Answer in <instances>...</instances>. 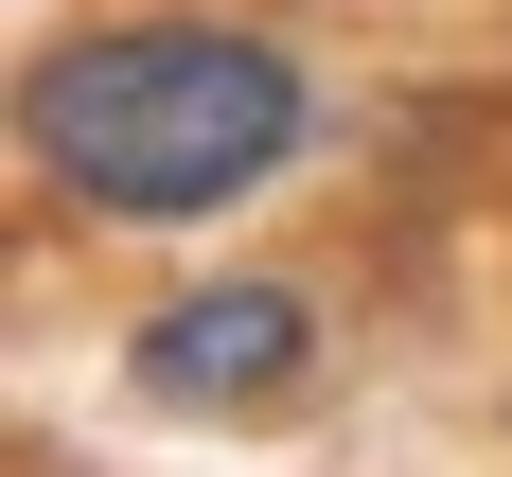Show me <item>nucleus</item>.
Segmentation results:
<instances>
[{
	"instance_id": "obj_2",
	"label": "nucleus",
	"mask_w": 512,
	"mask_h": 477,
	"mask_svg": "<svg viewBox=\"0 0 512 477\" xmlns=\"http://www.w3.org/2000/svg\"><path fill=\"white\" fill-rule=\"evenodd\" d=\"M301 371H318V301L301 283H177V301L124 336V389L177 407V424H248V407H283Z\"/></svg>"
},
{
	"instance_id": "obj_1",
	"label": "nucleus",
	"mask_w": 512,
	"mask_h": 477,
	"mask_svg": "<svg viewBox=\"0 0 512 477\" xmlns=\"http://www.w3.org/2000/svg\"><path fill=\"white\" fill-rule=\"evenodd\" d=\"M318 142V71L230 0H142L18 71V159L89 230H212Z\"/></svg>"
}]
</instances>
